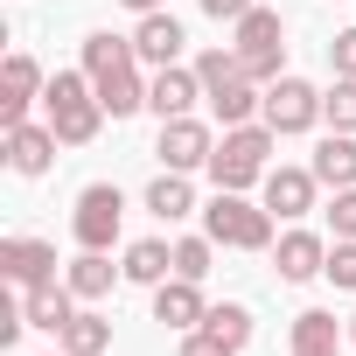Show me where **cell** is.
<instances>
[{
  "label": "cell",
  "instance_id": "6da1fadb",
  "mask_svg": "<svg viewBox=\"0 0 356 356\" xmlns=\"http://www.w3.org/2000/svg\"><path fill=\"white\" fill-rule=\"evenodd\" d=\"M84 77L98 84V98H105L112 119H133V112L147 105V77H140V49H133V35H112V29L84 35Z\"/></svg>",
  "mask_w": 356,
  "mask_h": 356
},
{
  "label": "cell",
  "instance_id": "7a4b0ae2",
  "mask_svg": "<svg viewBox=\"0 0 356 356\" xmlns=\"http://www.w3.org/2000/svg\"><path fill=\"white\" fill-rule=\"evenodd\" d=\"M42 119L56 126L63 147H91L98 126H105V98H98V84L84 70H56L49 91H42Z\"/></svg>",
  "mask_w": 356,
  "mask_h": 356
},
{
  "label": "cell",
  "instance_id": "3957f363",
  "mask_svg": "<svg viewBox=\"0 0 356 356\" xmlns=\"http://www.w3.org/2000/svg\"><path fill=\"white\" fill-rule=\"evenodd\" d=\"M273 147H280V133H273L266 119L224 126V140H217V154H210V182H217V189H252V182H266V175H273Z\"/></svg>",
  "mask_w": 356,
  "mask_h": 356
},
{
  "label": "cell",
  "instance_id": "277c9868",
  "mask_svg": "<svg viewBox=\"0 0 356 356\" xmlns=\"http://www.w3.org/2000/svg\"><path fill=\"white\" fill-rule=\"evenodd\" d=\"M203 231H210L224 252H266V245H273V210L252 203L245 189H217V196L203 203Z\"/></svg>",
  "mask_w": 356,
  "mask_h": 356
},
{
  "label": "cell",
  "instance_id": "5b68a950",
  "mask_svg": "<svg viewBox=\"0 0 356 356\" xmlns=\"http://www.w3.org/2000/svg\"><path fill=\"white\" fill-rule=\"evenodd\" d=\"M231 29H238V35H231V49H238L245 77H259V84L286 77V70H280V56H286V29H280V15H273V8H252V15H238Z\"/></svg>",
  "mask_w": 356,
  "mask_h": 356
},
{
  "label": "cell",
  "instance_id": "8992f818",
  "mask_svg": "<svg viewBox=\"0 0 356 356\" xmlns=\"http://www.w3.org/2000/svg\"><path fill=\"white\" fill-rule=\"evenodd\" d=\"M259 119H266L280 140H293V133H314V119H321V91H314L307 77H273V84H266V105H259Z\"/></svg>",
  "mask_w": 356,
  "mask_h": 356
},
{
  "label": "cell",
  "instance_id": "52a82bcc",
  "mask_svg": "<svg viewBox=\"0 0 356 356\" xmlns=\"http://www.w3.org/2000/svg\"><path fill=\"white\" fill-rule=\"evenodd\" d=\"M119 217H126V196H119L112 182H91V189H77V210H70L77 252H112V238H119Z\"/></svg>",
  "mask_w": 356,
  "mask_h": 356
},
{
  "label": "cell",
  "instance_id": "ba28073f",
  "mask_svg": "<svg viewBox=\"0 0 356 356\" xmlns=\"http://www.w3.org/2000/svg\"><path fill=\"white\" fill-rule=\"evenodd\" d=\"M0 273H8V286H15V293L56 286V245H49V238H29V231L0 238Z\"/></svg>",
  "mask_w": 356,
  "mask_h": 356
},
{
  "label": "cell",
  "instance_id": "9c48e42d",
  "mask_svg": "<svg viewBox=\"0 0 356 356\" xmlns=\"http://www.w3.org/2000/svg\"><path fill=\"white\" fill-rule=\"evenodd\" d=\"M154 154H161V168H175V175H196V168H210V154H217V133H210L203 119H161V140H154Z\"/></svg>",
  "mask_w": 356,
  "mask_h": 356
},
{
  "label": "cell",
  "instance_id": "30bf717a",
  "mask_svg": "<svg viewBox=\"0 0 356 356\" xmlns=\"http://www.w3.org/2000/svg\"><path fill=\"white\" fill-rule=\"evenodd\" d=\"M49 91V77H42V63L29 56V49H15L8 63H0V126H22L29 119V105Z\"/></svg>",
  "mask_w": 356,
  "mask_h": 356
},
{
  "label": "cell",
  "instance_id": "8fae6325",
  "mask_svg": "<svg viewBox=\"0 0 356 356\" xmlns=\"http://www.w3.org/2000/svg\"><path fill=\"white\" fill-rule=\"evenodd\" d=\"M203 314H210V300H203V280H182V273H168V280L154 286V321H161V328L189 335V328H203Z\"/></svg>",
  "mask_w": 356,
  "mask_h": 356
},
{
  "label": "cell",
  "instance_id": "7c38bea8",
  "mask_svg": "<svg viewBox=\"0 0 356 356\" xmlns=\"http://www.w3.org/2000/svg\"><path fill=\"white\" fill-rule=\"evenodd\" d=\"M203 98V77H196V63L182 70V63H168V70H154L147 77V112L154 119H189V105Z\"/></svg>",
  "mask_w": 356,
  "mask_h": 356
},
{
  "label": "cell",
  "instance_id": "4fadbf2b",
  "mask_svg": "<svg viewBox=\"0 0 356 356\" xmlns=\"http://www.w3.org/2000/svg\"><path fill=\"white\" fill-rule=\"evenodd\" d=\"M56 147H63V140H56L49 119H42V126H35V119L8 126V168H15V175H49V168H56Z\"/></svg>",
  "mask_w": 356,
  "mask_h": 356
},
{
  "label": "cell",
  "instance_id": "5bb4252c",
  "mask_svg": "<svg viewBox=\"0 0 356 356\" xmlns=\"http://www.w3.org/2000/svg\"><path fill=\"white\" fill-rule=\"evenodd\" d=\"M133 49H140V63L168 70V63H182L189 35H182V22H175L168 8H154V15H140V29H133Z\"/></svg>",
  "mask_w": 356,
  "mask_h": 356
},
{
  "label": "cell",
  "instance_id": "9a60e30c",
  "mask_svg": "<svg viewBox=\"0 0 356 356\" xmlns=\"http://www.w3.org/2000/svg\"><path fill=\"white\" fill-rule=\"evenodd\" d=\"M273 266H280L286 286H307V280H321V266H328V238H314V231H286V238L273 245Z\"/></svg>",
  "mask_w": 356,
  "mask_h": 356
},
{
  "label": "cell",
  "instance_id": "2e32d148",
  "mask_svg": "<svg viewBox=\"0 0 356 356\" xmlns=\"http://www.w3.org/2000/svg\"><path fill=\"white\" fill-rule=\"evenodd\" d=\"M259 189H266V210H273V217H307L321 182H314V168H273Z\"/></svg>",
  "mask_w": 356,
  "mask_h": 356
},
{
  "label": "cell",
  "instance_id": "e0dca14e",
  "mask_svg": "<svg viewBox=\"0 0 356 356\" xmlns=\"http://www.w3.org/2000/svg\"><path fill=\"white\" fill-rule=\"evenodd\" d=\"M342 335H349V328H335L328 307H307V314H293L286 356H342Z\"/></svg>",
  "mask_w": 356,
  "mask_h": 356
},
{
  "label": "cell",
  "instance_id": "ac0fdd59",
  "mask_svg": "<svg viewBox=\"0 0 356 356\" xmlns=\"http://www.w3.org/2000/svg\"><path fill=\"white\" fill-rule=\"evenodd\" d=\"M307 168H314L321 189H356V133H328Z\"/></svg>",
  "mask_w": 356,
  "mask_h": 356
},
{
  "label": "cell",
  "instance_id": "d6986e66",
  "mask_svg": "<svg viewBox=\"0 0 356 356\" xmlns=\"http://www.w3.org/2000/svg\"><path fill=\"white\" fill-rule=\"evenodd\" d=\"M147 210H154L161 224H182V217H196V189H189V175L161 168L154 182H147Z\"/></svg>",
  "mask_w": 356,
  "mask_h": 356
},
{
  "label": "cell",
  "instance_id": "ffe728a7",
  "mask_svg": "<svg viewBox=\"0 0 356 356\" xmlns=\"http://www.w3.org/2000/svg\"><path fill=\"white\" fill-rule=\"evenodd\" d=\"M112 280H126V266H112L105 252H77V259H70V280H63V286H70L77 300H105V293H112Z\"/></svg>",
  "mask_w": 356,
  "mask_h": 356
},
{
  "label": "cell",
  "instance_id": "44dd1931",
  "mask_svg": "<svg viewBox=\"0 0 356 356\" xmlns=\"http://www.w3.org/2000/svg\"><path fill=\"white\" fill-rule=\"evenodd\" d=\"M22 314H29V328L63 335L70 314H77V293H70V286H35V293H22Z\"/></svg>",
  "mask_w": 356,
  "mask_h": 356
},
{
  "label": "cell",
  "instance_id": "7402d4cb",
  "mask_svg": "<svg viewBox=\"0 0 356 356\" xmlns=\"http://www.w3.org/2000/svg\"><path fill=\"white\" fill-rule=\"evenodd\" d=\"M168 273H175V245H161V238L126 245V280H133V286H161Z\"/></svg>",
  "mask_w": 356,
  "mask_h": 356
},
{
  "label": "cell",
  "instance_id": "603a6c76",
  "mask_svg": "<svg viewBox=\"0 0 356 356\" xmlns=\"http://www.w3.org/2000/svg\"><path fill=\"white\" fill-rule=\"evenodd\" d=\"M56 342H63L70 356H105V349H112V321H105V314H91V307H77V314H70V328H63Z\"/></svg>",
  "mask_w": 356,
  "mask_h": 356
},
{
  "label": "cell",
  "instance_id": "cb8c5ba5",
  "mask_svg": "<svg viewBox=\"0 0 356 356\" xmlns=\"http://www.w3.org/2000/svg\"><path fill=\"white\" fill-rule=\"evenodd\" d=\"M196 77H203V98H217L224 84H238V77H245V63H238V49L224 42V49H203V56H196Z\"/></svg>",
  "mask_w": 356,
  "mask_h": 356
},
{
  "label": "cell",
  "instance_id": "d4e9b609",
  "mask_svg": "<svg viewBox=\"0 0 356 356\" xmlns=\"http://www.w3.org/2000/svg\"><path fill=\"white\" fill-rule=\"evenodd\" d=\"M203 328H210L217 342H231V349H245V342H252V307H238V300H224V307H210V314H203Z\"/></svg>",
  "mask_w": 356,
  "mask_h": 356
},
{
  "label": "cell",
  "instance_id": "484cf974",
  "mask_svg": "<svg viewBox=\"0 0 356 356\" xmlns=\"http://www.w3.org/2000/svg\"><path fill=\"white\" fill-rule=\"evenodd\" d=\"M210 259H217V238L210 231L175 238V273H182V280H210Z\"/></svg>",
  "mask_w": 356,
  "mask_h": 356
},
{
  "label": "cell",
  "instance_id": "4316f807",
  "mask_svg": "<svg viewBox=\"0 0 356 356\" xmlns=\"http://www.w3.org/2000/svg\"><path fill=\"white\" fill-rule=\"evenodd\" d=\"M321 119L335 133H356V77H335V91H321Z\"/></svg>",
  "mask_w": 356,
  "mask_h": 356
},
{
  "label": "cell",
  "instance_id": "83f0119b",
  "mask_svg": "<svg viewBox=\"0 0 356 356\" xmlns=\"http://www.w3.org/2000/svg\"><path fill=\"white\" fill-rule=\"evenodd\" d=\"M321 280H335L342 293H356V238H335V245H328V266H321Z\"/></svg>",
  "mask_w": 356,
  "mask_h": 356
},
{
  "label": "cell",
  "instance_id": "f1b7e54d",
  "mask_svg": "<svg viewBox=\"0 0 356 356\" xmlns=\"http://www.w3.org/2000/svg\"><path fill=\"white\" fill-rule=\"evenodd\" d=\"M328 231H335V238H356V189H335V203H328Z\"/></svg>",
  "mask_w": 356,
  "mask_h": 356
},
{
  "label": "cell",
  "instance_id": "f546056e",
  "mask_svg": "<svg viewBox=\"0 0 356 356\" xmlns=\"http://www.w3.org/2000/svg\"><path fill=\"white\" fill-rule=\"evenodd\" d=\"M175 356H238V349H231V342H217L210 328H189V335H182V349H175Z\"/></svg>",
  "mask_w": 356,
  "mask_h": 356
},
{
  "label": "cell",
  "instance_id": "4dcf8cb0",
  "mask_svg": "<svg viewBox=\"0 0 356 356\" xmlns=\"http://www.w3.org/2000/svg\"><path fill=\"white\" fill-rule=\"evenodd\" d=\"M328 63H335V77H356V29H342L328 42Z\"/></svg>",
  "mask_w": 356,
  "mask_h": 356
},
{
  "label": "cell",
  "instance_id": "1f68e13d",
  "mask_svg": "<svg viewBox=\"0 0 356 356\" xmlns=\"http://www.w3.org/2000/svg\"><path fill=\"white\" fill-rule=\"evenodd\" d=\"M196 8L210 15V22H238V15H252L259 0H196Z\"/></svg>",
  "mask_w": 356,
  "mask_h": 356
},
{
  "label": "cell",
  "instance_id": "d6a6232c",
  "mask_svg": "<svg viewBox=\"0 0 356 356\" xmlns=\"http://www.w3.org/2000/svg\"><path fill=\"white\" fill-rule=\"evenodd\" d=\"M119 8H133V15H154V8H168V0H119Z\"/></svg>",
  "mask_w": 356,
  "mask_h": 356
},
{
  "label": "cell",
  "instance_id": "836d02e7",
  "mask_svg": "<svg viewBox=\"0 0 356 356\" xmlns=\"http://www.w3.org/2000/svg\"><path fill=\"white\" fill-rule=\"evenodd\" d=\"M349 342H356V314H349Z\"/></svg>",
  "mask_w": 356,
  "mask_h": 356
},
{
  "label": "cell",
  "instance_id": "e575fe53",
  "mask_svg": "<svg viewBox=\"0 0 356 356\" xmlns=\"http://www.w3.org/2000/svg\"><path fill=\"white\" fill-rule=\"evenodd\" d=\"M56 356H70V349H56Z\"/></svg>",
  "mask_w": 356,
  "mask_h": 356
}]
</instances>
